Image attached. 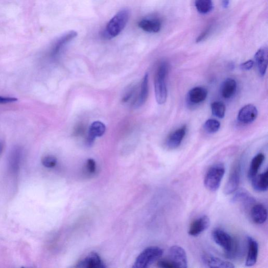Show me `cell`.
<instances>
[{
	"mask_svg": "<svg viewBox=\"0 0 268 268\" xmlns=\"http://www.w3.org/2000/svg\"><path fill=\"white\" fill-rule=\"evenodd\" d=\"M135 86H132L129 88L122 98V102L126 103L131 99V97L135 92Z\"/></svg>",
	"mask_w": 268,
	"mask_h": 268,
	"instance_id": "f546056e",
	"label": "cell"
},
{
	"mask_svg": "<svg viewBox=\"0 0 268 268\" xmlns=\"http://www.w3.org/2000/svg\"><path fill=\"white\" fill-rule=\"evenodd\" d=\"M195 5L198 11L203 15L210 12L213 8L212 0H195Z\"/></svg>",
	"mask_w": 268,
	"mask_h": 268,
	"instance_id": "d4e9b609",
	"label": "cell"
},
{
	"mask_svg": "<svg viewBox=\"0 0 268 268\" xmlns=\"http://www.w3.org/2000/svg\"><path fill=\"white\" fill-rule=\"evenodd\" d=\"M86 168L89 173H95L96 169L95 161L93 159H88L86 163Z\"/></svg>",
	"mask_w": 268,
	"mask_h": 268,
	"instance_id": "4dcf8cb0",
	"label": "cell"
},
{
	"mask_svg": "<svg viewBox=\"0 0 268 268\" xmlns=\"http://www.w3.org/2000/svg\"><path fill=\"white\" fill-rule=\"evenodd\" d=\"M129 16L130 12L127 9H123L117 13L102 32V37L109 40L118 36L126 27Z\"/></svg>",
	"mask_w": 268,
	"mask_h": 268,
	"instance_id": "6da1fadb",
	"label": "cell"
},
{
	"mask_svg": "<svg viewBox=\"0 0 268 268\" xmlns=\"http://www.w3.org/2000/svg\"><path fill=\"white\" fill-rule=\"evenodd\" d=\"M251 216L254 223L263 224L265 223L268 218L267 208L262 204L255 205L251 209Z\"/></svg>",
	"mask_w": 268,
	"mask_h": 268,
	"instance_id": "2e32d148",
	"label": "cell"
},
{
	"mask_svg": "<svg viewBox=\"0 0 268 268\" xmlns=\"http://www.w3.org/2000/svg\"><path fill=\"white\" fill-rule=\"evenodd\" d=\"M77 35V32L71 31L59 38L51 48L50 54L51 57L54 58L60 55L64 47L73 41Z\"/></svg>",
	"mask_w": 268,
	"mask_h": 268,
	"instance_id": "ba28073f",
	"label": "cell"
},
{
	"mask_svg": "<svg viewBox=\"0 0 268 268\" xmlns=\"http://www.w3.org/2000/svg\"><path fill=\"white\" fill-rule=\"evenodd\" d=\"M207 96V91L204 87H195L189 91L188 100L193 104H199L205 100Z\"/></svg>",
	"mask_w": 268,
	"mask_h": 268,
	"instance_id": "d6986e66",
	"label": "cell"
},
{
	"mask_svg": "<svg viewBox=\"0 0 268 268\" xmlns=\"http://www.w3.org/2000/svg\"><path fill=\"white\" fill-rule=\"evenodd\" d=\"M106 130L105 125L101 122L96 121L91 124L86 139L87 145L88 146L93 145L96 137L103 135Z\"/></svg>",
	"mask_w": 268,
	"mask_h": 268,
	"instance_id": "5bb4252c",
	"label": "cell"
},
{
	"mask_svg": "<svg viewBox=\"0 0 268 268\" xmlns=\"http://www.w3.org/2000/svg\"><path fill=\"white\" fill-rule=\"evenodd\" d=\"M210 224V220L206 215L195 220L189 226L188 234L193 237L199 236L207 230Z\"/></svg>",
	"mask_w": 268,
	"mask_h": 268,
	"instance_id": "9c48e42d",
	"label": "cell"
},
{
	"mask_svg": "<svg viewBox=\"0 0 268 268\" xmlns=\"http://www.w3.org/2000/svg\"><path fill=\"white\" fill-rule=\"evenodd\" d=\"M203 263L208 268H234L235 266L229 261L221 260L211 255L205 254L202 257Z\"/></svg>",
	"mask_w": 268,
	"mask_h": 268,
	"instance_id": "9a60e30c",
	"label": "cell"
},
{
	"mask_svg": "<svg viewBox=\"0 0 268 268\" xmlns=\"http://www.w3.org/2000/svg\"><path fill=\"white\" fill-rule=\"evenodd\" d=\"M78 268H106L105 264L103 263L99 254L92 252L84 258L77 264Z\"/></svg>",
	"mask_w": 268,
	"mask_h": 268,
	"instance_id": "4fadbf2b",
	"label": "cell"
},
{
	"mask_svg": "<svg viewBox=\"0 0 268 268\" xmlns=\"http://www.w3.org/2000/svg\"><path fill=\"white\" fill-rule=\"evenodd\" d=\"M230 4V0H222V5L223 8H227Z\"/></svg>",
	"mask_w": 268,
	"mask_h": 268,
	"instance_id": "8d00e7d4",
	"label": "cell"
},
{
	"mask_svg": "<svg viewBox=\"0 0 268 268\" xmlns=\"http://www.w3.org/2000/svg\"><path fill=\"white\" fill-rule=\"evenodd\" d=\"M186 126H183L181 128L174 130L168 137L166 141V145L170 149H175L178 148L185 138L187 133Z\"/></svg>",
	"mask_w": 268,
	"mask_h": 268,
	"instance_id": "7c38bea8",
	"label": "cell"
},
{
	"mask_svg": "<svg viewBox=\"0 0 268 268\" xmlns=\"http://www.w3.org/2000/svg\"><path fill=\"white\" fill-rule=\"evenodd\" d=\"M168 64L162 62L157 70L155 78V92L156 99L159 104H164L168 95L166 78L168 73Z\"/></svg>",
	"mask_w": 268,
	"mask_h": 268,
	"instance_id": "7a4b0ae2",
	"label": "cell"
},
{
	"mask_svg": "<svg viewBox=\"0 0 268 268\" xmlns=\"http://www.w3.org/2000/svg\"><path fill=\"white\" fill-rule=\"evenodd\" d=\"M212 112L219 119H223L226 112V106L223 102L216 101L211 104Z\"/></svg>",
	"mask_w": 268,
	"mask_h": 268,
	"instance_id": "484cf974",
	"label": "cell"
},
{
	"mask_svg": "<svg viewBox=\"0 0 268 268\" xmlns=\"http://www.w3.org/2000/svg\"><path fill=\"white\" fill-rule=\"evenodd\" d=\"M258 110L252 104H248L239 111L237 119L242 123L250 124L256 120L258 116Z\"/></svg>",
	"mask_w": 268,
	"mask_h": 268,
	"instance_id": "30bf717a",
	"label": "cell"
},
{
	"mask_svg": "<svg viewBox=\"0 0 268 268\" xmlns=\"http://www.w3.org/2000/svg\"><path fill=\"white\" fill-rule=\"evenodd\" d=\"M240 179V166L239 163L233 167L226 185L224 188V193L226 195L231 194L236 191L238 188Z\"/></svg>",
	"mask_w": 268,
	"mask_h": 268,
	"instance_id": "52a82bcc",
	"label": "cell"
},
{
	"mask_svg": "<svg viewBox=\"0 0 268 268\" xmlns=\"http://www.w3.org/2000/svg\"><path fill=\"white\" fill-rule=\"evenodd\" d=\"M248 246V252L246 260V266L252 267L256 264L259 251L257 241L251 236L247 238Z\"/></svg>",
	"mask_w": 268,
	"mask_h": 268,
	"instance_id": "8fae6325",
	"label": "cell"
},
{
	"mask_svg": "<svg viewBox=\"0 0 268 268\" xmlns=\"http://www.w3.org/2000/svg\"><path fill=\"white\" fill-rule=\"evenodd\" d=\"M158 266L162 268H176L171 261L166 259L159 260L158 263Z\"/></svg>",
	"mask_w": 268,
	"mask_h": 268,
	"instance_id": "1f68e13d",
	"label": "cell"
},
{
	"mask_svg": "<svg viewBox=\"0 0 268 268\" xmlns=\"http://www.w3.org/2000/svg\"><path fill=\"white\" fill-rule=\"evenodd\" d=\"M265 159V155L262 153H259L252 159L249 171H248V178L251 180L258 174L259 170L261 165H263Z\"/></svg>",
	"mask_w": 268,
	"mask_h": 268,
	"instance_id": "603a6c76",
	"label": "cell"
},
{
	"mask_svg": "<svg viewBox=\"0 0 268 268\" xmlns=\"http://www.w3.org/2000/svg\"><path fill=\"white\" fill-rule=\"evenodd\" d=\"M148 94V74L147 73L143 77L142 80L140 93L134 102V107L135 108H139L142 106L147 101Z\"/></svg>",
	"mask_w": 268,
	"mask_h": 268,
	"instance_id": "44dd1931",
	"label": "cell"
},
{
	"mask_svg": "<svg viewBox=\"0 0 268 268\" xmlns=\"http://www.w3.org/2000/svg\"><path fill=\"white\" fill-rule=\"evenodd\" d=\"M22 157V150L18 147L13 149L10 156V162L11 166L16 169L20 162Z\"/></svg>",
	"mask_w": 268,
	"mask_h": 268,
	"instance_id": "4316f807",
	"label": "cell"
},
{
	"mask_svg": "<svg viewBox=\"0 0 268 268\" xmlns=\"http://www.w3.org/2000/svg\"><path fill=\"white\" fill-rule=\"evenodd\" d=\"M139 27L146 32L156 33L160 31L161 23L158 19L144 18L139 22Z\"/></svg>",
	"mask_w": 268,
	"mask_h": 268,
	"instance_id": "ac0fdd59",
	"label": "cell"
},
{
	"mask_svg": "<svg viewBox=\"0 0 268 268\" xmlns=\"http://www.w3.org/2000/svg\"><path fill=\"white\" fill-rule=\"evenodd\" d=\"M236 90V81L232 78H228L222 83L221 87V94L225 99H230L233 96Z\"/></svg>",
	"mask_w": 268,
	"mask_h": 268,
	"instance_id": "7402d4cb",
	"label": "cell"
},
{
	"mask_svg": "<svg viewBox=\"0 0 268 268\" xmlns=\"http://www.w3.org/2000/svg\"><path fill=\"white\" fill-rule=\"evenodd\" d=\"M17 101V99L16 97L0 96V104H8L15 102Z\"/></svg>",
	"mask_w": 268,
	"mask_h": 268,
	"instance_id": "e575fe53",
	"label": "cell"
},
{
	"mask_svg": "<svg viewBox=\"0 0 268 268\" xmlns=\"http://www.w3.org/2000/svg\"><path fill=\"white\" fill-rule=\"evenodd\" d=\"M225 173V167L221 163H217L208 170L204 179L205 186L208 190L211 192L218 190Z\"/></svg>",
	"mask_w": 268,
	"mask_h": 268,
	"instance_id": "3957f363",
	"label": "cell"
},
{
	"mask_svg": "<svg viewBox=\"0 0 268 268\" xmlns=\"http://www.w3.org/2000/svg\"><path fill=\"white\" fill-rule=\"evenodd\" d=\"M252 186L255 190L264 192L267 191L268 188V171L257 174L252 180Z\"/></svg>",
	"mask_w": 268,
	"mask_h": 268,
	"instance_id": "ffe728a7",
	"label": "cell"
},
{
	"mask_svg": "<svg viewBox=\"0 0 268 268\" xmlns=\"http://www.w3.org/2000/svg\"><path fill=\"white\" fill-rule=\"evenodd\" d=\"M42 162L44 167L51 168L56 166L57 160L54 156H47L44 157V158L42 159Z\"/></svg>",
	"mask_w": 268,
	"mask_h": 268,
	"instance_id": "f1b7e54d",
	"label": "cell"
},
{
	"mask_svg": "<svg viewBox=\"0 0 268 268\" xmlns=\"http://www.w3.org/2000/svg\"><path fill=\"white\" fill-rule=\"evenodd\" d=\"M163 251L158 247H149L143 251L137 258L133 267L144 268L148 267L156 261L159 259Z\"/></svg>",
	"mask_w": 268,
	"mask_h": 268,
	"instance_id": "5b68a950",
	"label": "cell"
},
{
	"mask_svg": "<svg viewBox=\"0 0 268 268\" xmlns=\"http://www.w3.org/2000/svg\"><path fill=\"white\" fill-rule=\"evenodd\" d=\"M221 127L220 122L214 119H209L204 124V128L208 133L213 134L217 132Z\"/></svg>",
	"mask_w": 268,
	"mask_h": 268,
	"instance_id": "83f0119b",
	"label": "cell"
},
{
	"mask_svg": "<svg viewBox=\"0 0 268 268\" xmlns=\"http://www.w3.org/2000/svg\"><path fill=\"white\" fill-rule=\"evenodd\" d=\"M254 63L253 61L250 60L240 64V69L245 70H250L254 66Z\"/></svg>",
	"mask_w": 268,
	"mask_h": 268,
	"instance_id": "836d02e7",
	"label": "cell"
},
{
	"mask_svg": "<svg viewBox=\"0 0 268 268\" xmlns=\"http://www.w3.org/2000/svg\"><path fill=\"white\" fill-rule=\"evenodd\" d=\"M85 132V127L83 124H79L77 125L74 131V135L75 136H80L82 135Z\"/></svg>",
	"mask_w": 268,
	"mask_h": 268,
	"instance_id": "d6a6232c",
	"label": "cell"
},
{
	"mask_svg": "<svg viewBox=\"0 0 268 268\" xmlns=\"http://www.w3.org/2000/svg\"><path fill=\"white\" fill-rule=\"evenodd\" d=\"M232 201L234 203L240 202L244 205H250L253 204L254 200L246 191L241 189L235 193L233 197Z\"/></svg>",
	"mask_w": 268,
	"mask_h": 268,
	"instance_id": "cb8c5ba5",
	"label": "cell"
},
{
	"mask_svg": "<svg viewBox=\"0 0 268 268\" xmlns=\"http://www.w3.org/2000/svg\"><path fill=\"white\" fill-rule=\"evenodd\" d=\"M211 31V27H208L206 30H205L198 37L197 40V43H200L204 41L205 39L208 36Z\"/></svg>",
	"mask_w": 268,
	"mask_h": 268,
	"instance_id": "d590c367",
	"label": "cell"
},
{
	"mask_svg": "<svg viewBox=\"0 0 268 268\" xmlns=\"http://www.w3.org/2000/svg\"><path fill=\"white\" fill-rule=\"evenodd\" d=\"M2 151V147L1 143H0V154L1 153Z\"/></svg>",
	"mask_w": 268,
	"mask_h": 268,
	"instance_id": "74e56055",
	"label": "cell"
},
{
	"mask_svg": "<svg viewBox=\"0 0 268 268\" xmlns=\"http://www.w3.org/2000/svg\"><path fill=\"white\" fill-rule=\"evenodd\" d=\"M212 236L215 243L223 248L227 256H235L237 252V243L230 234L221 229L217 228L212 232Z\"/></svg>",
	"mask_w": 268,
	"mask_h": 268,
	"instance_id": "277c9868",
	"label": "cell"
},
{
	"mask_svg": "<svg viewBox=\"0 0 268 268\" xmlns=\"http://www.w3.org/2000/svg\"><path fill=\"white\" fill-rule=\"evenodd\" d=\"M254 60L257 65L259 75L265 76L268 66V49L263 47L259 49L254 55Z\"/></svg>",
	"mask_w": 268,
	"mask_h": 268,
	"instance_id": "e0dca14e",
	"label": "cell"
},
{
	"mask_svg": "<svg viewBox=\"0 0 268 268\" xmlns=\"http://www.w3.org/2000/svg\"><path fill=\"white\" fill-rule=\"evenodd\" d=\"M169 260L176 268L188 267V258L186 251L181 247L173 246L169 252Z\"/></svg>",
	"mask_w": 268,
	"mask_h": 268,
	"instance_id": "8992f818",
	"label": "cell"
}]
</instances>
